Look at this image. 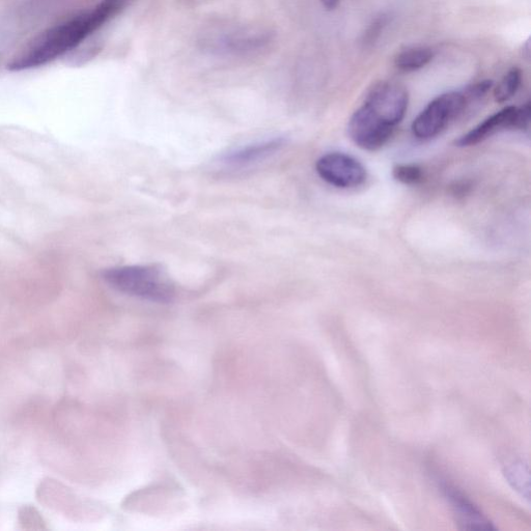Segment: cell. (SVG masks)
Returning a JSON list of instances; mask_svg holds the SVG:
<instances>
[{
    "label": "cell",
    "mask_w": 531,
    "mask_h": 531,
    "mask_svg": "<svg viewBox=\"0 0 531 531\" xmlns=\"http://www.w3.org/2000/svg\"><path fill=\"white\" fill-rule=\"evenodd\" d=\"M129 2L130 0H102L92 11L52 27L16 55L8 69L15 72L31 70L63 57L115 18Z\"/></svg>",
    "instance_id": "cell-1"
},
{
    "label": "cell",
    "mask_w": 531,
    "mask_h": 531,
    "mask_svg": "<svg viewBox=\"0 0 531 531\" xmlns=\"http://www.w3.org/2000/svg\"><path fill=\"white\" fill-rule=\"evenodd\" d=\"M491 91V83L483 80L463 91L442 94L432 100L412 123V133L421 141L438 136L447 126L458 119L467 107L483 99Z\"/></svg>",
    "instance_id": "cell-2"
},
{
    "label": "cell",
    "mask_w": 531,
    "mask_h": 531,
    "mask_svg": "<svg viewBox=\"0 0 531 531\" xmlns=\"http://www.w3.org/2000/svg\"><path fill=\"white\" fill-rule=\"evenodd\" d=\"M103 278L109 287L122 294L154 303H171L176 296L171 279L157 266L110 268L104 271Z\"/></svg>",
    "instance_id": "cell-3"
},
{
    "label": "cell",
    "mask_w": 531,
    "mask_h": 531,
    "mask_svg": "<svg viewBox=\"0 0 531 531\" xmlns=\"http://www.w3.org/2000/svg\"><path fill=\"white\" fill-rule=\"evenodd\" d=\"M409 104L408 92L396 82L381 81L370 90L361 106L379 123L391 128L404 120Z\"/></svg>",
    "instance_id": "cell-4"
},
{
    "label": "cell",
    "mask_w": 531,
    "mask_h": 531,
    "mask_svg": "<svg viewBox=\"0 0 531 531\" xmlns=\"http://www.w3.org/2000/svg\"><path fill=\"white\" fill-rule=\"evenodd\" d=\"M530 111L529 102L521 107L508 106L503 108L477 127L462 135L456 141V146L460 148L477 146L501 130H526L530 123Z\"/></svg>",
    "instance_id": "cell-5"
},
{
    "label": "cell",
    "mask_w": 531,
    "mask_h": 531,
    "mask_svg": "<svg viewBox=\"0 0 531 531\" xmlns=\"http://www.w3.org/2000/svg\"><path fill=\"white\" fill-rule=\"evenodd\" d=\"M316 171L323 181L341 189L358 187L367 180L366 167L341 152L323 155L316 163Z\"/></svg>",
    "instance_id": "cell-6"
},
{
    "label": "cell",
    "mask_w": 531,
    "mask_h": 531,
    "mask_svg": "<svg viewBox=\"0 0 531 531\" xmlns=\"http://www.w3.org/2000/svg\"><path fill=\"white\" fill-rule=\"evenodd\" d=\"M394 129L377 122L360 106L348 124V133L353 143L362 150L377 151L387 144Z\"/></svg>",
    "instance_id": "cell-7"
},
{
    "label": "cell",
    "mask_w": 531,
    "mask_h": 531,
    "mask_svg": "<svg viewBox=\"0 0 531 531\" xmlns=\"http://www.w3.org/2000/svg\"><path fill=\"white\" fill-rule=\"evenodd\" d=\"M442 492L450 501L457 522L463 530H495L496 527L489 521L473 503L457 488L447 482H440Z\"/></svg>",
    "instance_id": "cell-8"
},
{
    "label": "cell",
    "mask_w": 531,
    "mask_h": 531,
    "mask_svg": "<svg viewBox=\"0 0 531 531\" xmlns=\"http://www.w3.org/2000/svg\"><path fill=\"white\" fill-rule=\"evenodd\" d=\"M269 41V35L261 32H234L221 36L214 44L217 51L244 54L264 48Z\"/></svg>",
    "instance_id": "cell-9"
},
{
    "label": "cell",
    "mask_w": 531,
    "mask_h": 531,
    "mask_svg": "<svg viewBox=\"0 0 531 531\" xmlns=\"http://www.w3.org/2000/svg\"><path fill=\"white\" fill-rule=\"evenodd\" d=\"M286 144L284 138H273L271 141L246 146L223 157V162L232 166H245L264 160L281 150Z\"/></svg>",
    "instance_id": "cell-10"
},
{
    "label": "cell",
    "mask_w": 531,
    "mask_h": 531,
    "mask_svg": "<svg viewBox=\"0 0 531 531\" xmlns=\"http://www.w3.org/2000/svg\"><path fill=\"white\" fill-rule=\"evenodd\" d=\"M434 58L435 51L430 47H411L397 55L395 66L405 73L415 72L428 66Z\"/></svg>",
    "instance_id": "cell-11"
},
{
    "label": "cell",
    "mask_w": 531,
    "mask_h": 531,
    "mask_svg": "<svg viewBox=\"0 0 531 531\" xmlns=\"http://www.w3.org/2000/svg\"><path fill=\"white\" fill-rule=\"evenodd\" d=\"M505 474L512 487L529 501L530 475L528 464L521 460L512 462L506 468Z\"/></svg>",
    "instance_id": "cell-12"
},
{
    "label": "cell",
    "mask_w": 531,
    "mask_h": 531,
    "mask_svg": "<svg viewBox=\"0 0 531 531\" xmlns=\"http://www.w3.org/2000/svg\"><path fill=\"white\" fill-rule=\"evenodd\" d=\"M522 82V72L519 68H512L498 83L494 90L497 103L510 101L519 91Z\"/></svg>",
    "instance_id": "cell-13"
},
{
    "label": "cell",
    "mask_w": 531,
    "mask_h": 531,
    "mask_svg": "<svg viewBox=\"0 0 531 531\" xmlns=\"http://www.w3.org/2000/svg\"><path fill=\"white\" fill-rule=\"evenodd\" d=\"M393 176L404 185H416L423 181L424 173L416 164H398L394 167Z\"/></svg>",
    "instance_id": "cell-14"
},
{
    "label": "cell",
    "mask_w": 531,
    "mask_h": 531,
    "mask_svg": "<svg viewBox=\"0 0 531 531\" xmlns=\"http://www.w3.org/2000/svg\"><path fill=\"white\" fill-rule=\"evenodd\" d=\"M386 24V17L381 16L374 23L371 25L368 33H367V42L373 43L380 35L381 31L383 30V27Z\"/></svg>",
    "instance_id": "cell-15"
},
{
    "label": "cell",
    "mask_w": 531,
    "mask_h": 531,
    "mask_svg": "<svg viewBox=\"0 0 531 531\" xmlns=\"http://www.w3.org/2000/svg\"><path fill=\"white\" fill-rule=\"evenodd\" d=\"M320 2L322 3L323 7L329 11L334 10L340 4V0H320Z\"/></svg>",
    "instance_id": "cell-16"
}]
</instances>
